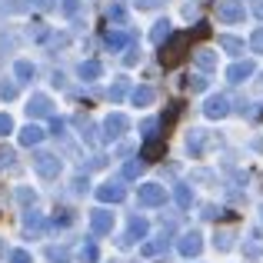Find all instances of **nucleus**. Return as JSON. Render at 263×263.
I'll use <instances>...</instances> for the list:
<instances>
[{"label":"nucleus","instance_id":"1","mask_svg":"<svg viewBox=\"0 0 263 263\" xmlns=\"http://www.w3.org/2000/svg\"><path fill=\"white\" fill-rule=\"evenodd\" d=\"M33 167H37V174L40 177H57L60 174V157L57 154H50V150H37V154H33Z\"/></svg>","mask_w":263,"mask_h":263},{"label":"nucleus","instance_id":"2","mask_svg":"<svg viewBox=\"0 0 263 263\" xmlns=\"http://www.w3.org/2000/svg\"><path fill=\"white\" fill-rule=\"evenodd\" d=\"M243 0H220L217 4V17L223 24H243Z\"/></svg>","mask_w":263,"mask_h":263},{"label":"nucleus","instance_id":"3","mask_svg":"<svg viewBox=\"0 0 263 263\" xmlns=\"http://www.w3.org/2000/svg\"><path fill=\"white\" fill-rule=\"evenodd\" d=\"M127 130H130L127 114H110L107 120H103V137H107V140H120Z\"/></svg>","mask_w":263,"mask_h":263},{"label":"nucleus","instance_id":"4","mask_svg":"<svg viewBox=\"0 0 263 263\" xmlns=\"http://www.w3.org/2000/svg\"><path fill=\"white\" fill-rule=\"evenodd\" d=\"M137 200H140L143 206H163V200H167V190H163L160 183H143L140 190H137Z\"/></svg>","mask_w":263,"mask_h":263},{"label":"nucleus","instance_id":"5","mask_svg":"<svg viewBox=\"0 0 263 263\" xmlns=\"http://www.w3.org/2000/svg\"><path fill=\"white\" fill-rule=\"evenodd\" d=\"M183 47H186V37L183 33H177V37H170V44L160 50V60H163V67H174L180 57H183Z\"/></svg>","mask_w":263,"mask_h":263},{"label":"nucleus","instance_id":"6","mask_svg":"<svg viewBox=\"0 0 263 263\" xmlns=\"http://www.w3.org/2000/svg\"><path fill=\"white\" fill-rule=\"evenodd\" d=\"M203 114L210 117V120H220V117L230 114V100H227L223 93H210V97H206V103H203Z\"/></svg>","mask_w":263,"mask_h":263},{"label":"nucleus","instance_id":"7","mask_svg":"<svg viewBox=\"0 0 263 263\" xmlns=\"http://www.w3.org/2000/svg\"><path fill=\"white\" fill-rule=\"evenodd\" d=\"M210 140H213V137L206 134V130H190V137H186V150H190V157H200Z\"/></svg>","mask_w":263,"mask_h":263},{"label":"nucleus","instance_id":"8","mask_svg":"<svg viewBox=\"0 0 263 263\" xmlns=\"http://www.w3.org/2000/svg\"><path fill=\"white\" fill-rule=\"evenodd\" d=\"M53 107H50V97L47 93H37L30 103H27V117H50Z\"/></svg>","mask_w":263,"mask_h":263},{"label":"nucleus","instance_id":"9","mask_svg":"<svg viewBox=\"0 0 263 263\" xmlns=\"http://www.w3.org/2000/svg\"><path fill=\"white\" fill-rule=\"evenodd\" d=\"M90 227H93V233H110V230H114V213H110V210H93Z\"/></svg>","mask_w":263,"mask_h":263},{"label":"nucleus","instance_id":"10","mask_svg":"<svg viewBox=\"0 0 263 263\" xmlns=\"http://www.w3.org/2000/svg\"><path fill=\"white\" fill-rule=\"evenodd\" d=\"M97 197H100L103 203H120V200L127 197V190H123L120 183H103L100 190H97Z\"/></svg>","mask_w":263,"mask_h":263},{"label":"nucleus","instance_id":"11","mask_svg":"<svg viewBox=\"0 0 263 263\" xmlns=\"http://www.w3.org/2000/svg\"><path fill=\"white\" fill-rule=\"evenodd\" d=\"M140 237H147V220H143V217H134V220H130V227H127V237H123L120 243L130 247L134 240H140Z\"/></svg>","mask_w":263,"mask_h":263},{"label":"nucleus","instance_id":"12","mask_svg":"<svg viewBox=\"0 0 263 263\" xmlns=\"http://www.w3.org/2000/svg\"><path fill=\"white\" fill-rule=\"evenodd\" d=\"M200 247H203L200 233H183V237H180V253H183V257H197Z\"/></svg>","mask_w":263,"mask_h":263},{"label":"nucleus","instance_id":"13","mask_svg":"<svg viewBox=\"0 0 263 263\" xmlns=\"http://www.w3.org/2000/svg\"><path fill=\"white\" fill-rule=\"evenodd\" d=\"M250 73H253V64H250V60H243V64H233L230 70H227V80H230V84H243Z\"/></svg>","mask_w":263,"mask_h":263},{"label":"nucleus","instance_id":"14","mask_svg":"<svg viewBox=\"0 0 263 263\" xmlns=\"http://www.w3.org/2000/svg\"><path fill=\"white\" fill-rule=\"evenodd\" d=\"M193 64L200 67V70H217V50H197L193 53Z\"/></svg>","mask_w":263,"mask_h":263},{"label":"nucleus","instance_id":"15","mask_svg":"<svg viewBox=\"0 0 263 263\" xmlns=\"http://www.w3.org/2000/svg\"><path fill=\"white\" fill-rule=\"evenodd\" d=\"M103 44H107L110 50H123V47L130 44V33H123V30H107V33H103Z\"/></svg>","mask_w":263,"mask_h":263},{"label":"nucleus","instance_id":"16","mask_svg":"<svg viewBox=\"0 0 263 263\" xmlns=\"http://www.w3.org/2000/svg\"><path fill=\"white\" fill-rule=\"evenodd\" d=\"M40 140H44V130H40V127H33V123H27V127H24V134H20V143H24V147H37Z\"/></svg>","mask_w":263,"mask_h":263},{"label":"nucleus","instance_id":"17","mask_svg":"<svg viewBox=\"0 0 263 263\" xmlns=\"http://www.w3.org/2000/svg\"><path fill=\"white\" fill-rule=\"evenodd\" d=\"M130 97H134V103H137V107H150L157 93H154V87H137V90H134Z\"/></svg>","mask_w":263,"mask_h":263},{"label":"nucleus","instance_id":"18","mask_svg":"<svg viewBox=\"0 0 263 263\" xmlns=\"http://www.w3.org/2000/svg\"><path fill=\"white\" fill-rule=\"evenodd\" d=\"M80 77H84V80H97V77H103L100 60H87V64H80Z\"/></svg>","mask_w":263,"mask_h":263},{"label":"nucleus","instance_id":"19","mask_svg":"<svg viewBox=\"0 0 263 263\" xmlns=\"http://www.w3.org/2000/svg\"><path fill=\"white\" fill-rule=\"evenodd\" d=\"M30 4H33V0H0V10H7V13H24V10H30Z\"/></svg>","mask_w":263,"mask_h":263},{"label":"nucleus","instance_id":"20","mask_svg":"<svg viewBox=\"0 0 263 263\" xmlns=\"http://www.w3.org/2000/svg\"><path fill=\"white\" fill-rule=\"evenodd\" d=\"M220 47H223L227 53H233V57H237V53H243V40H240V37H230V33H227V37H220Z\"/></svg>","mask_w":263,"mask_h":263},{"label":"nucleus","instance_id":"21","mask_svg":"<svg viewBox=\"0 0 263 263\" xmlns=\"http://www.w3.org/2000/svg\"><path fill=\"white\" fill-rule=\"evenodd\" d=\"M13 73H17V80H33V64L30 60H17V64H13Z\"/></svg>","mask_w":263,"mask_h":263},{"label":"nucleus","instance_id":"22","mask_svg":"<svg viewBox=\"0 0 263 263\" xmlns=\"http://www.w3.org/2000/svg\"><path fill=\"white\" fill-rule=\"evenodd\" d=\"M167 37H170V20H160V24L150 30V40H154V44H160V40H167Z\"/></svg>","mask_w":263,"mask_h":263},{"label":"nucleus","instance_id":"23","mask_svg":"<svg viewBox=\"0 0 263 263\" xmlns=\"http://www.w3.org/2000/svg\"><path fill=\"white\" fill-rule=\"evenodd\" d=\"M174 197H177V203L183 206V210L193 203V193H190V186H186V183H177V193H174Z\"/></svg>","mask_w":263,"mask_h":263},{"label":"nucleus","instance_id":"24","mask_svg":"<svg viewBox=\"0 0 263 263\" xmlns=\"http://www.w3.org/2000/svg\"><path fill=\"white\" fill-rule=\"evenodd\" d=\"M127 17H130L127 7H120V4H114V7L107 10V20H114V24H127Z\"/></svg>","mask_w":263,"mask_h":263},{"label":"nucleus","instance_id":"25","mask_svg":"<svg viewBox=\"0 0 263 263\" xmlns=\"http://www.w3.org/2000/svg\"><path fill=\"white\" fill-rule=\"evenodd\" d=\"M127 90H130V87H127V80H117V84L110 87V93H107V97L117 103V100H123V93H127Z\"/></svg>","mask_w":263,"mask_h":263},{"label":"nucleus","instance_id":"26","mask_svg":"<svg viewBox=\"0 0 263 263\" xmlns=\"http://www.w3.org/2000/svg\"><path fill=\"white\" fill-rule=\"evenodd\" d=\"M167 250V240H150V243H143V257H154V253Z\"/></svg>","mask_w":263,"mask_h":263},{"label":"nucleus","instance_id":"27","mask_svg":"<svg viewBox=\"0 0 263 263\" xmlns=\"http://www.w3.org/2000/svg\"><path fill=\"white\" fill-rule=\"evenodd\" d=\"M0 97H4V100H13V97H17V84H13V80H0Z\"/></svg>","mask_w":263,"mask_h":263},{"label":"nucleus","instance_id":"28","mask_svg":"<svg viewBox=\"0 0 263 263\" xmlns=\"http://www.w3.org/2000/svg\"><path fill=\"white\" fill-rule=\"evenodd\" d=\"M80 257H84V263H97V260H100V253H97V243H87L84 250H80Z\"/></svg>","mask_w":263,"mask_h":263},{"label":"nucleus","instance_id":"29","mask_svg":"<svg viewBox=\"0 0 263 263\" xmlns=\"http://www.w3.org/2000/svg\"><path fill=\"white\" fill-rule=\"evenodd\" d=\"M77 10H80V0H60V13H67V17H73Z\"/></svg>","mask_w":263,"mask_h":263},{"label":"nucleus","instance_id":"30","mask_svg":"<svg viewBox=\"0 0 263 263\" xmlns=\"http://www.w3.org/2000/svg\"><path fill=\"white\" fill-rule=\"evenodd\" d=\"M250 50H253V53H263V27H260V30H253V37H250Z\"/></svg>","mask_w":263,"mask_h":263},{"label":"nucleus","instance_id":"31","mask_svg":"<svg viewBox=\"0 0 263 263\" xmlns=\"http://www.w3.org/2000/svg\"><path fill=\"white\" fill-rule=\"evenodd\" d=\"M47 257L57 260V263H67V260H70V253H67L64 247H50V253H47Z\"/></svg>","mask_w":263,"mask_h":263},{"label":"nucleus","instance_id":"32","mask_svg":"<svg viewBox=\"0 0 263 263\" xmlns=\"http://www.w3.org/2000/svg\"><path fill=\"white\" fill-rule=\"evenodd\" d=\"M10 263H33V257H30L27 250H13V253H10Z\"/></svg>","mask_w":263,"mask_h":263},{"label":"nucleus","instance_id":"33","mask_svg":"<svg viewBox=\"0 0 263 263\" xmlns=\"http://www.w3.org/2000/svg\"><path fill=\"white\" fill-rule=\"evenodd\" d=\"M233 233H220V237H217V250H230V247H233Z\"/></svg>","mask_w":263,"mask_h":263},{"label":"nucleus","instance_id":"34","mask_svg":"<svg viewBox=\"0 0 263 263\" xmlns=\"http://www.w3.org/2000/svg\"><path fill=\"white\" fill-rule=\"evenodd\" d=\"M10 130H13V120H10L7 114H0V137H7Z\"/></svg>","mask_w":263,"mask_h":263},{"label":"nucleus","instance_id":"35","mask_svg":"<svg viewBox=\"0 0 263 263\" xmlns=\"http://www.w3.org/2000/svg\"><path fill=\"white\" fill-rule=\"evenodd\" d=\"M80 137H84L87 143H93V127H90L87 120H80Z\"/></svg>","mask_w":263,"mask_h":263},{"label":"nucleus","instance_id":"36","mask_svg":"<svg viewBox=\"0 0 263 263\" xmlns=\"http://www.w3.org/2000/svg\"><path fill=\"white\" fill-rule=\"evenodd\" d=\"M163 0H137V10H154V7H160Z\"/></svg>","mask_w":263,"mask_h":263},{"label":"nucleus","instance_id":"37","mask_svg":"<svg viewBox=\"0 0 263 263\" xmlns=\"http://www.w3.org/2000/svg\"><path fill=\"white\" fill-rule=\"evenodd\" d=\"M140 167H143V163H127V170H123V174L134 177V174H140Z\"/></svg>","mask_w":263,"mask_h":263},{"label":"nucleus","instance_id":"38","mask_svg":"<svg viewBox=\"0 0 263 263\" xmlns=\"http://www.w3.org/2000/svg\"><path fill=\"white\" fill-rule=\"evenodd\" d=\"M17 197L24 200V203H33V193H30V190H17Z\"/></svg>","mask_w":263,"mask_h":263},{"label":"nucleus","instance_id":"39","mask_svg":"<svg viewBox=\"0 0 263 263\" xmlns=\"http://www.w3.org/2000/svg\"><path fill=\"white\" fill-rule=\"evenodd\" d=\"M7 163H10V150H4V154H0V167H7Z\"/></svg>","mask_w":263,"mask_h":263},{"label":"nucleus","instance_id":"40","mask_svg":"<svg viewBox=\"0 0 263 263\" xmlns=\"http://www.w3.org/2000/svg\"><path fill=\"white\" fill-rule=\"evenodd\" d=\"M257 13H260V17H263V0H260V4H257Z\"/></svg>","mask_w":263,"mask_h":263},{"label":"nucleus","instance_id":"41","mask_svg":"<svg viewBox=\"0 0 263 263\" xmlns=\"http://www.w3.org/2000/svg\"><path fill=\"white\" fill-rule=\"evenodd\" d=\"M257 87H260V90H263V77H260V80H257Z\"/></svg>","mask_w":263,"mask_h":263}]
</instances>
